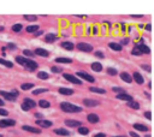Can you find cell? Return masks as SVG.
Masks as SVG:
<instances>
[{
    "label": "cell",
    "mask_w": 154,
    "mask_h": 137,
    "mask_svg": "<svg viewBox=\"0 0 154 137\" xmlns=\"http://www.w3.org/2000/svg\"><path fill=\"white\" fill-rule=\"evenodd\" d=\"M6 29H5V26H2V25H0V32H4Z\"/></svg>",
    "instance_id": "91938a15"
},
{
    "label": "cell",
    "mask_w": 154,
    "mask_h": 137,
    "mask_svg": "<svg viewBox=\"0 0 154 137\" xmlns=\"http://www.w3.org/2000/svg\"><path fill=\"white\" fill-rule=\"evenodd\" d=\"M37 30H40L37 24H31V25H28L25 28V32H28V34H35Z\"/></svg>",
    "instance_id": "2e32d148"
},
{
    "label": "cell",
    "mask_w": 154,
    "mask_h": 137,
    "mask_svg": "<svg viewBox=\"0 0 154 137\" xmlns=\"http://www.w3.org/2000/svg\"><path fill=\"white\" fill-rule=\"evenodd\" d=\"M114 93H119V94H125V90L123 89V88H119V87H114L113 89H112Z\"/></svg>",
    "instance_id": "ee69618b"
},
{
    "label": "cell",
    "mask_w": 154,
    "mask_h": 137,
    "mask_svg": "<svg viewBox=\"0 0 154 137\" xmlns=\"http://www.w3.org/2000/svg\"><path fill=\"white\" fill-rule=\"evenodd\" d=\"M34 53H35V55H38V56H43V58H47V56H49V52L47 50V49H45V48H36L35 50H34Z\"/></svg>",
    "instance_id": "30bf717a"
},
{
    "label": "cell",
    "mask_w": 154,
    "mask_h": 137,
    "mask_svg": "<svg viewBox=\"0 0 154 137\" xmlns=\"http://www.w3.org/2000/svg\"><path fill=\"white\" fill-rule=\"evenodd\" d=\"M0 137H5V136H4V135H2V133H0Z\"/></svg>",
    "instance_id": "6125c7cd"
},
{
    "label": "cell",
    "mask_w": 154,
    "mask_h": 137,
    "mask_svg": "<svg viewBox=\"0 0 154 137\" xmlns=\"http://www.w3.org/2000/svg\"><path fill=\"white\" fill-rule=\"evenodd\" d=\"M54 41H57V36H55L54 34H52V32H48V34L45 36V42H47V43H53Z\"/></svg>",
    "instance_id": "ac0fdd59"
},
{
    "label": "cell",
    "mask_w": 154,
    "mask_h": 137,
    "mask_svg": "<svg viewBox=\"0 0 154 137\" xmlns=\"http://www.w3.org/2000/svg\"><path fill=\"white\" fill-rule=\"evenodd\" d=\"M107 73L111 75V76H116L117 75V70L116 68H112V67H108L107 68Z\"/></svg>",
    "instance_id": "f6af8a7d"
},
{
    "label": "cell",
    "mask_w": 154,
    "mask_h": 137,
    "mask_svg": "<svg viewBox=\"0 0 154 137\" xmlns=\"http://www.w3.org/2000/svg\"><path fill=\"white\" fill-rule=\"evenodd\" d=\"M89 90H90L91 93H97V94H105V93H106V90H105V89L95 88V87H90V88H89Z\"/></svg>",
    "instance_id": "d6a6232c"
},
{
    "label": "cell",
    "mask_w": 154,
    "mask_h": 137,
    "mask_svg": "<svg viewBox=\"0 0 154 137\" xmlns=\"http://www.w3.org/2000/svg\"><path fill=\"white\" fill-rule=\"evenodd\" d=\"M132 17H134V18H141L142 16H141V14H134Z\"/></svg>",
    "instance_id": "94428289"
},
{
    "label": "cell",
    "mask_w": 154,
    "mask_h": 137,
    "mask_svg": "<svg viewBox=\"0 0 154 137\" xmlns=\"http://www.w3.org/2000/svg\"><path fill=\"white\" fill-rule=\"evenodd\" d=\"M23 103H25V105H26V106H29L30 108H35V107H36V105H37L32 99H30V97H28V96L23 99Z\"/></svg>",
    "instance_id": "e0dca14e"
},
{
    "label": "cell",
    "mask_w": 154,
    "mask_h": 137,
    "mask_svg": "<svg viewBox=\"0 0 154 137\" xmlns=\"http://www.w3.org/2000/svg\"><path fill=\"white\" fill-rule=\"evenodd\" d=\"M38 106H40L41 108H49V107H51V103H49L47 100L41 99V100L38 101Z\"/></svg>",
    "instance_id": "83f0119b"
},
{
    "label": "cell",
    "mask_w": 154,
    "mask_h": 137,
    "mask_svg": "<svg viewBox=\"0 0 154 137\" xmlns=\"http://www.w3.org/2000/svg\"><path fill=\"white\" fill-rule=\"evenodd\" d=\"M134 127L136 129V130H138V131H148V127L146 126V125H142V124H134Z\"/></svg>",
    "instance_id": "e575fe53"
},
{
    "label": "cell",
    "mask_w": 154,
    "mask_h": 137,
    "mask_svg": "<svg viewBox=\"0 0 154 137\" xmlns=\"http://www.w3.org/2000/svg\"><path fill=\"white\" fill-rule=\"evenodd\" d=\"M120 78H122L124 82H126V83H131V82H132V78H131V77H130V75H129V73H126V72L120 73Z\"/></svg>",
    "instance_id": "7402d4cb"
},
{
    "label": "cell",
    "mask_w": 154,
    "mask_h": 137,
    "mask_svg": "<svg viewBox=\"0 0 154 137\" xmlns=\"http://www.w3.org/2000/svg\"><path fill=\"white\" fill-rule=\"evenodd\" d=\"M23 18H24L26 22H35V20L37 19V17L34 16V14H25V16H23Z\"/></svg>",
    "instance_id": "d590c367"
},
{
    "label": "cell",
    "mask_w": 154,
    "mask_h": 137,
    "mask_svg": "<svg viewBox=\"0 0 154 137\" xmlns=\"http://www.w3.org/2000/svg\"><path fill=\"white\" fill-rule=\"evenodd\" d=\"M141 67H142L143 70H146L147 72H150V71H152V68H150L149 65H144V64H143V65H141Z\"/></svg>",
    "instance_id": "c3c4849f"
},
{
    "label": "cell",
    "mask_w": 154,
    "mask_h": 137,
    "mask_svg": "<svg viewBox=\"0 0 154 137\" xmlns=\"http://www.w3.org/2000/svg\"><path fill=\"white\" fill-rule=\"evenodd\" d=\"M48 89L47 88H38V89H34L32 90V95H40L42 93H47Z\"/></svg>",
    "instance_id": "836d02e7"
},
{
    "label": "cell",
    "mask_w": 154,
    "mask_h": 137,
    "mask_svg": "<svg viewBox=\"0 0 154 137\" xmlns=\"http://www.w3.org/2000/svg\"><path fill=\"white\" fill-rule=\"evenodd\" d=\"M129 107H131V108H134V109H138L140 108V105H138V102H136V101H130L129 102Z\"/></svg>",
    "instance_id": "b9f144b4"
},
{
    "label": "cell",
    "mask_w": 154,
    "mask_h": 137,
    "mask_svg": "<svg viewBox=\"0 0 154 137\" xmlns=\"http://www.w3.org/2000/svg\"><path fill=\"white\" fill-rule=\"evenodd\" d=\"M6 48H7L8 50H16V49H17V44L13 43V42H8V43L6 44Z\"/></svg>",
    "instance_id": "ab89813d"
},
{
    "label": "cell",
    "mask_w": 154,
    "mask_h": 137,
    "mask_svg": "<svg viewBox=\"0 0 154 137\" xmlns=\"http://www.w3.org/2000/svg\"><path fill=\"white\" fill-rule=\"evenodd\" d=\"M130 136H131V137H140V136H138L137 133H135V132H130Z\"/></svg>",
    "instance_id": "6f0895ef"
},
{
    "label": "cell",
    "mask_w": 154,
    "mask_h": 137,
    "mask_svg": "<svg viewBox=\"0 0 154 137\" xmlns=\"http://www.w3.org/2000/svg\"><path fill=\"white\" fill-rule=\"evenodd\" d=\"M51 70H52V72H53V73H60V72L63 71V68H61V67H59V66H52V67H51Z\"/></svg>",
    "instance_id": "7bdbcfd3"
},
{
    "label": "cell",
    "mask_w": 154,
    "mask_h": 137,
    "mask_svg": "<svg viewBox=\"0 0 154 137\" xmlns=\"http://www.w3.org/2000/svg\"><path fill=\"white\" fill-rule=\"evenodd\" d=\"M6 105V101L2 99V97H0V107H4Z\"/></svg>",
    "instance_id": "11a10c76"
},
{
    "label": "cell",
    "mask_w": 154,
    "mask_h": 137,
    "mask_svg": "<svg viewBox=\"0 0 154 137\" xmlns=\"http://www.w3.org/2000/svg\"><path fill=\"white\" fill-rule=\"evenodd\" d=\"M59 93L63 94V95H71V94L73 93V90L70 89V88H64V87H61V88H59Z\"/></svg>",
    "instance_id": "cb8c5ba5"
},
{
    "label": "cell",
    "mask_w": 154,
    "mask_h": 137,
    "mask_svg": "<svg viewBox=\"0 0 154 137\" xmlns=\"http://www.w3.org/2000/svg\"><path fill=\"white\" fill-rule=\"evenodd\" d=\"M83 105L87 106V107H94V106H97L99 105V101L91 100V99H84L83 100Z\"/></svg>",
    "instance_id": "5bb4252c"
},
{
    "label": "cell",
    "mask_w": 154,
    "mask_h": 137,
    "mask_svg": "<svg viewBox=\"0 0 154 137\" xmlns=\"http://www.w3.org/2000/svg\"><path fill=\"white\" fill-rule=\"evenodd\" d=\"M95 56H99V58H103L105 55H103V53H101V52H95Z\"/></svg>",
    "instance_id": "db71d44e"
},
{
    "label": "cell",
    "mask_w": 154,
    "mask_h": 137,
    "mask_svg": "<svg viewBox=\"0 0 154 137\" xmlns=\"http://www.w3.org/2000/svg\"><path fill=\"white\" fill-rule=\"evenodd\" d=\"M0 65L5 66L7 68H13V66H14V64L11 60H7L6 58H2V56H0Z\"/></svg>",
    "instance_id": "8fae6325"
},
{
    "label": "cell",
    "mask_w": 154,
    "mask_h": 137,
    "mask_svg": "<svg viewBox=\"0 0 154 137\" xmlns=\"http://www.w3.org/2000/svg\"><path fill=\"white\" fill-rule=\"evenodd\" d=\"M129 41H130V40H129L128 37H125V38H123V40L120 41V43H122V44H128V43H129Z\"/></svg>",
    "instance_id": "f907efd6"
},
{
    "label": "cell",
    "mask_w": 154,
    "mask_h": 137,
    "mask_svg": "<svg viewBox=\"0 0 154 137\" xmlns=\"http://www.w3.org/2000/svg\"><path fill=\"white\" fill-rule=\"evenodd\" d=\"M22 52H23V55H24L25 58H29V59H30V58H34V56H35V53H34L32 50H30V49H28V48H25V49H23Z\"/></svg>",
    "instance_id": "44dd1931"
},
{
    "label": "cell",
    "mask_w": 154,
    "mask_h": 137,
    "mask_svg": "<svg viewBox=\"0 0 154 137\" xmlns=\"http://www.w3.org/2000/svg\"><path fill=\"white\" fill-rule=\"evenodd\" d=\"M64 76V78L65 79H67L69 82H71V83H73V84H82V82H81V79H77L75 76H72V75H70V73H64L63 75Z\"/></svg>",
    "instance_id": "9c48e42d"
},
{
    "label": "cell",
    "mask_w": 154,
    "mask_h": 137,
    "mask_svg": "<svg viewBox=\"0 0 154 137\" xmlns=\"http://www.w3.org/2000/svg\"><path fill=\"white\" fill-rule=\"evenodd\" d=\"M32 88H34V83H22L20 84V89L24 90V91H26L29 89H32Z\"/></svg>",
    "instance_id": "f1b7e54d"
},
{
    "label": "cell",
    "mask_w": 154,
    "mask_h": 137,
    "mask_svg": "<svg viewBox=\"0 0 154 137\" xmlns=\"http://www.w3.org/2000/svg\"><path fill=\"white\" fill-rule=\"evenodd\" d=\"M54 133L60 135V136H69L70 135V132L65 129H54Z\"/></svg>",
    "instance_id": "d4e9b609"
},
{
    "label": "cell",
    "mask_w": 154,
    "mask_h": 137,
    "mask_svg": "<svg viewBox=\"0 0 154 137\" xmlns=\"http://www.w3.org/2000/svg\"><path fill=\"white\" fill-rule=\"evenodd\" d=\"M137 46L140 47V49H141V52H142L143 54H149V53H150L149 47H147V46H144V44H137Z\"/></svg>",
    "instance_id": "8d00e7d4"
},
{
    "label": "cell",
    "mask_w": 154,
    "mask_h": 137,
    "mask_svg": "<svg viewBox=\"0 0 154 137\" xmlns=\"http://www.w3.org/2000/svg\"><path fill=\"white\" fill-rule=\"evenodd\" d=\"M20 108H22V111H24V112H28V111H30V109H31L29 106H26V105H25V103H23V102H22V105H20Z\"/></svg>",
    "instance_id": "7dc6e473"
},
{
    "label": "cell",
    "mask_w": 154,
    "mask_h": 137,
    "mask_svg": "<svg viewBox=\"0 0 154 137\" xmlns=\"http://www.w3.org/2000/svg\"><path fill=\"white\" fill-rule=\"evenodd\" d=\"M35 124H36L37 126H40V127H45V129L51 127V126L53 125V123H52V121L46 120V119H37V120L35 121Z\"/></svg>",
    "instance_id": "5b68a950"
},
{
    "label": "cell",
    "mask_w": 154,
    "mask_h": 137,
    "mask_svg": "<svg viewBox=\"0 0 154 137\" xmlns=\"http://www.w3.org/2000/svg\"><path fill=\"white\" fill-rule=\"evenodd\" d=\"M14 61H16L18 65H20V66H25L26 62L29 61V58H25L24 55H16V56H14Z\"/></svg>",
    "instance_id": "ba28073f"
},
{
    "label": "cell",
    "mask_w": 154,
    "mask_h": 137,
    "mask_svg": "<svg viewBox=\"0 0 154 137\" xmlns=\"http://www.w3.org/2000/svg\"><path fill=\"white\" fill-rule=\"evenodd\" d=\"M78 132L81 135H88L89 133V129L88 127H84V126H81V127H78Z\"/></svg>",
    "instance_id": "60d3db41"
},
{
    "label": "cell",
    "mask_w": 154,
    "mask_h": 137,
    "mask_svg": "<svg viewBox=\"0 0 154 137\" xmlns=\"http://www.w3.org/2000/svg\"><path fill=\"white\" fill-rule=\"evenodd\" d=\"M55 61L57 62H61V64H70L72 60L70 58H63V56H58L55 58Z\"/></svg>",
    "instance_id": "484cf974"
},
{
    "label": "cell",
    "mask_w": 154,
    "mask_h": 137,
    "mask_svg": "<svg viewBox=\"0 0 154 137\" xmlns=\"http://www.w3.org/2000/svg\"><path fill=\"white\" fill-rule=\"evenodd\" d=\"M77 76H78V77H81V78H83V79H87V81H88V82H90V83L95 82V78H94L93 76L88 75V73H84V72H77Z\"/></svg>",
    "instance_id": "4fadbf2b"
},
{
    "label": "cell",
    "mask_w": 154,
    "mask_h": 137,
    "mask_svg": "<svg viewBox=\"0 0 154 137\" xmlns=\"http://www.w3.org/2000/svg\"><path fill=\"white\" fill-rule=\"evenodd\" d=\"M42 34H43V30H37V31L34 34V36H35V37H37V36H41Z\"/></svg>",
    "instance_id": "681fc988"
},
{
    "label": "cell",
    "mask_w": 154,
    "mask_h": 137,
    "mask_svg": "<svg viewBox=\"0 0 154 137\" xmlns=\"http://www.w3.org/2000/svg\"><path fill=\"white\" fill-rule=\"evenodd\" d=\"M64 123H65V125H66V126H69V127H76V126H81V121L72 120V119H66Z\"/></svg>",
    "instance_id": "9a60e30c"
},
{
    "label": "cell",
    "mask_w": 154,
    "mask_h": 137,
    "mask_svg": "<svg viewBox=\"0 0 154 137\" xmlns=\"http://www.w3.org/2000/svg\"><path fill=\"white\" fill-rule=\"evenodd\" d=\"M87 119H88V121H89V123L95 124V123H97V121H99V115H96V114H94V113H90V114H88Z\"/></svg>",
    "instance_id": "d6986e66"
},
{
    "label": "cell",
    "mask_w": 154,
    "mask_h": 137,
    "mask_svg": "<svg viewBox=\"0 0 154 137\" xmlns=\"http://www.w3.org/2000/svg\"><path fill=\"white\" fill-rule=\"evenodd\" d=\"M117 99L124 100V101H128V102L132 101V97H131L130 95H128V94H118V95H117Z\"/></svg>",
    "instance_id": "ffe728a7"
},
{
    "label": "cell",
    "mask_w": 154,
    "mask_h": 137,
    "mask_svg": "<svg viewBox=\"0 0 154 137\" xmlns=\"http://www.w3.org/2000/svg\"><path fill=\"white\" fill-rule=\"evenodd\" d=\"M61 47L65 48V49H67V50H72L73 49V44L71 42H69V41L67 42L66 41L65 42H61Z\"/></svg>",
    "instance_id": "1f68e13d"
},
{
    "label": "cell",
    "mask_w": 154,
    "mask_h": 137,
    "mask_svg": "<svg viewBox=\"0 0 154 137\" xmlns=\"http://www.w3.org/2000/svg\"><path fill=\"white\" fill-rule=\"evenodd\" d=\"M23 67H24V70H26V71H29V72H34L35 70H37L38 64H37L36 61H34V60L29 59V61L26 62V65H25V66H23Z\"/></svg>",
    "instance_id": "277c9868"
},
{
    "label": "cell",
    "mask_w": 154,
    "mask_h": 137,
    "mask_svg": "<svg viewBox=\"0 0 154 137\" xmlns=\"http://www.w3.org/2000/svg\"><path fill=\"white\" fill-rule=\"evenodd\" d=\"M22 130L26 132H31V133H41V129L31 126V125H22Z\"/></svg>",
    "instance_id": "8992f818"
},
{
    "label": "cell",
    "mask_w": 154,
    "mask_h": 137,
    "mask_svg": "<svg viewBox=\"0 0 154 137\" xmlns=\"http://www.w3.org/2000/svg\"><path fill=\"white\" fill-rule=\"evenodd\" d=\"M8 111L6 109V108H2V107H0V117H2V118H7L8 117Z\"/></svg>",
    "instance_id": "f35d334b"
},
{
    "label": "cell",
    "mask_w": 154,
    "mask_h": 137,
    "mask_svg": "<svg viewBox=\"0 0 154 137\" xmlns=\"http://www.w3.org/2000/svg\"><path fill=\"white\" fill-rule=\"evenodd\" d=\"M131 54H132V55H142L143 53L141 52V49H140V47H138V46H135V47H134V49L131 50Z\"/></svg>",
    "instance_id": "74e56055"
},
{
    "label": "cell",
    "mask_w": 154,
    "mask_h": 137,
    "mask_svg": "<svg viewBox=\"0 0 154 137\" xmlns=\"http://www.w3.org/2000/svg\"><path fill=\"white\" fill-rule=\"evenodd\" d=\"M144 117L150 120V119H152V113H150V112H146V113H144Z\"/></svg>",
    "instance_id": "f5cc1de1"
},
{
    "label": "cell",
    "mask_w": 154,
    "mask_h": 137,
    "mask_svg": "<svg viewBox=\"0 0 154 137\" xmlns=\"http://www.w3.org/2000/svg\"><path fill=\"white\" fill-rule=\"evenodd\" d=\"M117 137H124V136H117Z\"/></svg>",
    "instance_id": "e7e4bbea"
},
{
    "label": "cell",
    "mask_w": 154,
    "mask_h": 137,
    "mask_svg": "<svg viewBox=\"0 0 154 137\" xmlns=\"http://www.w3.org/2000/svg\"><path fill=\"white\" fill-rule=\"evenodd\" d=\"M146 137H152V136H150V135H147V136H146Z\"/></svg>",
    "instance_id": "be15d7a7"
},
{
    "label": "cell",
    "mask_w": 154,
    "mask_h": 137,
    "mask_svg": "<svg viewBox=\"0 0 154 137\" xmlns=\"http://www.w3.org/2000/svg\"><path fill=\"white\" fill-rule=\"evenodd\" d=\"M0 97H2L5 101H10V102H16L17 97L13 96L10 91H5V90H0Z\"/></svg>",
    "instance_id": "3957f363"
},
{
    "label": "cell",
    "mask_w": 154,
    "mask_h": 137,
    "mask_svg": "<svg viewBox=\"0 0 154 137\" xmlns=\"http://www.w3.org/2000/svg\"><path fill=\"white\" fill-rule=\"evenodd\" d=\"M60 108H61V111L67 112V113H77V112H81L82 111L81 107L75 106V105L69 103V102H61L60 103Z\"/></svg>",
    "instance_id": "6da1fadb"
},
{
    "label": "cell",
    "mask_w": 154,
    "mask_h": 137,
    "mask_svg": "<svg viewBox=\"0 0 154 137\" xmlns=\"http://www.w3.org/2000/svg\"><path fill=\"white\" fill-rule=\"evenodd\" d=\"M132 78H134V79H135V82H136V83H138V84H142V83H143V77H142L138 72H134Z\"/></svg>",
    "instance_id": "603a6c76"
},
{
    "label": "cell",
    "mask_w": 154,
    "mask_h": 137,
    "mask_svg": "<svg viewBox=\"0 0 154 137\" xmlns=\"http://www.w3.org/2000/svg\"><path fill=\"white\" fill-rule=\"evenodd\" d=\"M34 117H35V118H37V119H43V115H42L41 113H35V114H34Z\"/></svg>",
    "instance_id": "816d5d0a"
},
{
    "label": "cell",
    "mask_w": 154,
    "mask_h": 137,
    "mask_svg": "<svg viewBox=\"0 0 154 137\" xmlns=\"http://www.w3.org/2000/svg\"><path fill=\"white\" fill-rule=\"evenodd\" d=\"M109 48L113 49V50H116V52H120L122 50V46L119 43H114V42H111L109 43Z\"/></svg>",
    "instance_id": "f546056e"
},
{
    "label": "cell",
    "mask_w": 154,
    "mask_h": 137,
    "mask_svg": "<svg viewBox=\"0 0 154 137\" xmlns=\"http://www.w3.org/2000/svg\"><path fill=\"white\" fill-rule=\"evenodd\" d=\"M91 68H93V71H95V72H100V71L102 70V65H101L100 62H93V64H91Z\"/></svg>",
    "instance_id": "4dcf8cb0"
},
{
    "label": "cell",
    "mask_w": 154,
    "mask_h": 137,
    "mask_svg": "<svg viewBox=\"0 0 154 137\" xmlns=\"http://www.w3.org/2000/svg\"><path fill=\"white\" fill-rule=\"evenodd\" d=\"M22 30H23V24H22V23H14V24L11 26V31H12L13 34H19Z\"/></svg>",
    "instance_id": "7c38bea8"
},
{
    "label": "cell",
    "mask_w": 154,
    "mask_h": 137,
    "mask_svg": "<svg viewBox=\"0 0 154 137\" xmlns=\"http://www.w3.org/2000/svg\"><path fill=\"white\" fill-rule=\"evenodd\" d=\"M77 48L82 52H85V53H89L93 50V46L91 44H88V43H84V42H81L77 44Z\"/></svg>",
    "instance_id": "52a82bcc"
},
{
    "label": "cell",
    "mask_w": 154,
    "mask_h": 137,
    "mask_svg": "<svg viewBox=\"0 0 154 137\" xmlns=\"http://www.w3.org/2000/svg\"><path fill=\"white\" fill-rule=\"evenodd\" d=\"M36 76H37V78H38V79H43V81L49 78V75H48L47 72H45V71H38Z\"/></svg>",
    "instance_id": "4316f807"
},
{
    "label": "cell",
    "mask_w": 154,
    "mask_h": 137,
    "mask_svg": "<svg viewBox=\"0 0 154 137\" xmlns=\"http://www.w3.org/2000/svg\"><path fill=\"white\" fill-rule=\"evenodd\" d=\"M16 124H17V121L11 118H1L0 119V129L12 127V126H16Z\"/></svg>",
    "instance_id": "7a4b0ae2"
},
{
    "label": "cell",
    "mask_w": 154,
    "mask_h": 137,
    "mask_svg": "<svg viewBox=\"0 0 154 137\" xmlns=\"http://www.w3.org/2000/svg\"><path fill=\"white\" fill-rule=\"evenodd\" d=\"M94 137H106V136H105L103 133H96V135H95Z\"/></svg>",
    "instance_id": "680465c9"
},
{
    "label": "cell",
    "mask_w": 154,
    "mask_h": 137,
    "mask_svg": "<svg viewBox=\"0 0 154 137\" xmlns=\"http://www.w3.org/2000/svg\"><path fill=\"white\" fill-rule=\"evenodd\" d=\"M10 93H11L13 96H16V97H18V96H19V90H17L16 88H12V89L10 90Z\"/></svg>",
    "instance_id": "bcb514c9"
},
{
    "label": "cell",
    "mask_w": 154,
    "mask_h": 137,
    "mask_svg": "<svg viewBox=\"0 0 154 137\" xmlns=\"http://www.w3.org/2000/svg\"><path fill=\"white\" fill-rule=\"evenodd\" d=\"M146 30L150 31V30H152V25H150V24H147V25H146Z\"/></svg>",
    "instance_id": "9f6ffc18"
}]
</instances>
